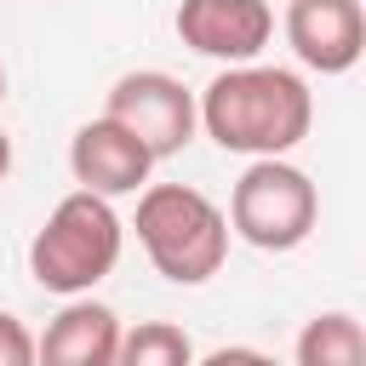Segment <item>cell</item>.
<instances>
[{
  "mask_svg": "<svg viewBox=\"0 0 366 366\" xmlns=\"http://www.w3.org/2000/svg\"><path fill=\"white\" fill-rule=\"evenodd\" d=\"M194 114L217 149L252 154V160H286L315 126V97L303 74L280 63H240L200 92Z\"/></svg>",
  "mask_w": 366,
  "mask_h": 366,
  "instance_id": "obj_1",
  "label": "cell"
},
{
  "mask_svg": "<svg viewBox=\"0 0 366 366\" xmlns=\"http://www.w3.org/2000/svg\"><path fill=\"white\" fill-rule=\"evenodd\" d=\"M137 246L172 286H206L229 257V217L189 183H149L137 194Z\"/></svg>",
  "mask_w": 366,
  "mask_h": 366,
  "instance_id": "obj_2",
  "label": "cell"
},
{
  "mask_svg": "<svg viewBox=\"0 0 366 366\" xmlns=\"http://www.w3.org/2000/svg\"><path fill=\"white\" fill-rule=\"evenodd\" d=\"M120 246H126V223L120 212L103 200V194H63L51 206V217L34 229L29 240V274L57 292V297H86L97 280L114 274L120 263Z\"/></svg>",
  "mask_w": 366,
  "mask_h": 366,
  "instance_id": "obj_3",
  "label": "cell"
},
{
  "mask_svg": "<svg viewBox=\"0 0 366 366\" xmlns=\"http://www.w3.org/2000/svg\"><path fill=\"white\" fill-rule=\"evenodd\" d=\"M229 234H240L257 252H292L315 234L320 194L303 166L292 160H252L229 194Z\"/></svg>",
  "mask_w": 366,
  "mask_h": 366,
  "instance_id": "obj_4",
  "label": "cell"
},
{
  "mask_svg": "<svg viewBox=\"0 0 366 366\" xmlns=\"http://www.w3.org/2000/svg\"><path fill=\"white\" fill-rule=\"evenodd\" d=\"M103 120H114L120 132H132V137L149 149V160L183 154V149L194 143V126H200L194 92H189L177 74H166V69H132V74H120V80L109 86Z\"/></svg>",
  "mask_w": 366,
  "mask_h": 366,
  "instance_id": "obj_5",
  "label": "cell"
},
{
  "mask_svg": "<svg viewBox=\"0 0 366 366\" xmlns=\"http://www.w3.org/2000/svg\"><path fill=\"white\" fill-rule=\"evenodd\" d=\"M172 29L189 51L240 69V63H257V51L269 46L274 11L269 0H177Z\"/></svg>",
  "mask_w": 366,
  "mask_h": 366,
  "instance_id": "obj_6",
  "label": "cell"
},
{
  "mask_svg": "<svg viewBox=\"0 0 366 366\" xmlns=\"http://www.w3.org/2000/svg\"><path fill=\"white\" fill-rule=\"evenodd\" d=\"M286 40H292L303 69L349 74L366 51V6L360 0H292L286 6Z\"/></svg>",
  "mask_w": 366,
  "mask_h": 366,
  "instance_id": "obj_7",
  "label": "cell"
},
{
  "mask_svg": "<svg viewBox=\"0 0 366 366\" xmlns=\"http://www.w3.org/2000/svg\"><path fill=\"white\" fill-rule=\"evenodd\" d=\"M149 149L132 137V132H120L114 120H86L80 132H74V143H69V172H74V183L86 189V194H103V200H114V194H137L143 183H149Z\"/></svg>",
  "mask_w": 366,
  "mask_h": 366,
  "instance_id": "obj_8",
  "label": "cell"
},
{
  "mask_svg": "<svg viewBox=\"0 0 366 366\" xmlns=\"http://www.w3.org/2000/svg\"><path fill=\"white\" fill-rule=\"evenodd\" d=\"M120 315L109 303H92V297H69L46 332L34 337V366H114V349H120Z\"/></svg>",
  "mask_w": 366,
  "mask_h": 366,
  "instance_id": "obj_9",
  "label": "cell"
},
{
  "mask_svg": "<svg viewBox=\"0 0 366 366\" xmlns=\"http://www.w3.org/2000/svg\"><path fill=\"white\" fill-rule=\"evenodd\" d=\"M297 366H366V332L349 309H326L297 332Z\"/></svg>",
  "mask_w": 366,
  "mask_h": 366,
  "instance_id": "obj_10",
  "label": "cell"
},
{
  "mask_svg": "<svg viewBox=\"0 0 366 366\" xmlns=\"http://www.w3.org/2000/svg\"><path fill=\"white\" fill-rule=\"evenodd\" d=\"M114 366H194V343L172 320H137L132 332H120Z\"/></svg>",
  "mask_w": 366,
  "mask_h": 366,
  "instance_id": "obj_11",
  "label": "cell"
},
{
  "mask_svg": "<svg viewBox=\"0 0 366 366\" xmlns=\"http://www.w3.org/2000/svg\"><path fill=\"white\" fill-rule=\"evenodd\" d=\"M0 366H34V332L11 309H0Z\"/></svg>",
  "mask_w": 366,
  "mask_h": 366,
  "instance_id": "obj_12",
  "label": "cell"
},
{
  "mask_svg": "<svg viewBox=\"0 0 366 366\" xmlns=\"http://www.w3.org/2000/svg\"><path fill=\"white\" fill-rule=\"evenodd\" d=\"M194 366H280V360H269L263 349H246V343H229V349H212L206 360H194Z\"/></svg>",
  "mask_w": 366,
  "mask_h": 366,
  "instance_id": "obj_13",
  "label": "cell"
},
{
  "mask_svg": "<svg viewBox=\"0 0 366 366\" xmlns=\"http://www.w3.org/2000/svg\"><path fill=\"white\" fill-rule=\"evenodd\" d=\"M6 177H11V137L0 132V183H6Z\"/></svg>",
  "mask_w": 366,
  "mask_h": 366,
  "instance_id": "obj_14",
  "label": "cell"
},
{
  "mask_svg": "<svg viewBox=\"0 0 366 366\" xmlns=\"http://www.w3.org/2000/svg\"><path fill=\"white\" fill-rule=\"evenodd\" d=\"M0 103H6V69H0Z\"/></svg>",
  "mask_w": 366,
  "mask_h": 366,
  "instance_id": "obj_15",
  "label": "cell"
}]
</instances>
